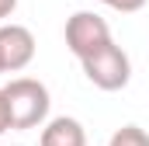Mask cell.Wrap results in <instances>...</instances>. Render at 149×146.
Wrapping results in <instances>:
<instances>
[{
    "label": "cell",
    "instance_id": "obj_1",
    "mask_svg": "<svg viewBox=\"0 0 149 146\" xmlns=\"http://www.w3.org/2000/svg\"><path fill=\"white\" fill-rule=\"evenodd\" d=\"M0 91H3V105H7L10 129L24 132V129H38V125L49 122L52 98H49V87L42 80H35V77H14Z\"/></svg>",
    "mask_w": 149,
    "mask_h": 146
},
{
    "label": "cell",
    "instance_id": "obj_2",
    "mask_svg": "<svg viewBox=\"0 0 149 146\" xmlns=\"http://www.w3.org/2000/svg\"><path fill=\"white\" fill-rule=\"evenodd\" d=\"M83 77L97 87V91H125L128 87V80H132V59H128V52L121 49V45H108V49H101V52H94V56H87L83 63Z\"/></svg>",
    "mask_w": 149,
    "mask_h": 146
},
{
    "label": "cell",
    "instance_id": "obj_3",
    "mask_svg": "<svg viewBox=\"0 0 149 146\" xmlns=\"http://www.w3.org/2000/svg\"><path fill=\"white\" fill-rule=\"evenodd\" d=\"M111 42H114L111 38V25H108L101 14H94V11H76L73 18L66 21V49L73 52L80 63H83L87 56L108 49Z\"/></svg>",
    "mask_w": 149,
    "mask_h": 146
},
{
    "label": "cell",
    "instance_id": "obj_4",
    "mask_svg": "<svg viewBox=\"0 0 149 146\" xmlns=\"http://www.w3.org/2000/svg\"><path fill=\"white\" fill-rule=\"evenodd\" d=\"M35 59V35L24 25H0V63L3 73H21Z\"/></svg>",
    "mask_w": 149,
    "mask_h": 146
},
{
    "label": "cell",
    "instance_id": "obj_5",
    "mask_svg": "<svg viewBox=\"0 0 149 146\" xmlns=\"http://www.w3.org/2000/svg\"><path fill=\"white\" fill-rule=\"evenodd\" d=\"M38 146H87V129L70 118V115H59V118H49L42 125V136Z\"/></svg>",
    "mask_w": 149,
    "mask_h": 146
},
{
    "label": "cell",
    "instance_id": "obj_6",
    "mask_svg": "<svg viewBox=\"0 0 149 146\" xmlns=\"http://www.w3.org/2000/svg\"><path fill=\"white\" fill-rule=\"evenodd\" d=\"M108 146H149V132L139 129V125H121L108 139Z\"/></svg>",
    "mask_w": 149,
    "mask_h": 146
},
{
    "label": "cell",
    "instance_id": "obj_7",
    "mask_svg": "<svg viewBox=\"0 0 149 146\" xmlns=\"http://www.w3.org/2000/svg\"><path fill=\"white\" fill-rule=\"evenodd\" d=\"M97 4H104V7H111V11H121V14H135V11H142L149 0H97Z\"/></svg>",
    "mask_w": 149,
    "mask_h": 146
},
{
    "label": "cell",
    "instance_id": "obj_8",
    "mask_svg": "<svg viewBox=\"0 0 149 146\" xmlns=\"http://www.w3.org/2000/svg\"><path fill=\"white\" fill-rule=\"evenodd\" d=\"M14 7H17V0H0V25H7V18L14 14Z\"/></svg>",
    "mask_w": 149,
    "mask_h": 146
},
{
    "label": "cell",
    "instance_id": "obj_9",
    "mask_svg": "<svg viewBox=\"0 0 149 146\" xmlns=\"http://www.w3.org/2000/svg\"><path fill=\"white\" fill-rule=\"evenodd\" d=\"M10 129V118H7V105H3V91H0V136Z\"/></svg>",
    "mask_w": 149,
    "mask_h": 146
},
{
    "label": "cell",
    "instance_id": "obj_10",
    "mask_svg": "<svg viewBox=\"0 0 149 146\" xmlns=\"http://www.w3.org/2000/svg\"><path fill=\"white\" fill-rule=\"evenodd\" d=\"M0 73H3V63H0Z\"/></svg>",
    "mask_w": 149,
    "mask_h": 146
}]
</instances>
